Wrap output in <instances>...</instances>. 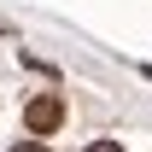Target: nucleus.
<instances>
[{
	"label": "nucleus",
	"instance_id": "1",
	"mask_svg": "<svg viewBox=\"0 0 152 152\" xmlns=\"http://www.w3.org/2000/svg\"><path fill=\"white\" fill-rule=\"evenodd\" d=\"M23 123H29V134H53L58 123H64V99L58 94H35L23 105Z\"/></svg>",
	"mask_w": 152,
	"mask_h": 152
},
{
	"label": "nucleus",
	"instance_id": "2",
	"mask_svg": "<svg viewBox=\"0 0 152 152\" xmlns=\"http://www.w3.org/2000/svg\"><path fill=\"white\" fill-rule=\"evenodd\" d=\"M12 152H47V146H41V140H18Z\"/></svg>",
	"mask_w": 152,
	"mask_h": 152
},
{
	"label": "nucleus",
	"instance_id": "3",
	"mask_svg": "<svg viewBox=\"0 0 152 152\" xmlns=\"http://www.w3.org/2000/svg\"><path fill=\"white\" fill-rule=\"evenodd\" d=\"M88 152H123V146H117V140H94Z\"/></svg>",
	"mask_w": 152,
	"mask_h": 152
}]
</instances>
